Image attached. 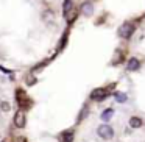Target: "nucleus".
<instances>
[{
  "instance_id": "1",
  "label": "nucleus",
  "mask_w": 145,
  "mask_h": 142,
  "mask_svg": "<svg viewBox=\"0 0 145 142\" xmlns=\"http://www.w3.org/2000/svg\"><path fill=\"white\" fill-rule=\"evenodd\" d=\"M97 134L100 136L101 139H112L114 137V130H112V126H109V125H106V123H103V125H100L97 128Z\"/></svg>"
},
{
  "instance_id": "2",
  "label": "nucleus",
  "mask_w": 145,
  "mask_h": 142,
  "mask_svg": "<svg viewBox=\"0 0 145 142\" xmlns=\"http://www.w3.org/2000/svg\"><path fill=\"white\" fill-rule=\"evenodd\" d=\"M134 33V24H131V22H125L123 25H120V28H119V36L120 38H123V39H128L129 36Z\"/></svg>"
},
{
  "instance_id": "3",
  "label": "nucleus",
  "mask_w": 145,
  "mask_h": 142,
  "mask_svg": "<svg viewBox=\"0 0 145 142\" xmlns=\"http://www.w3.org/2000/svg\"><path fill=\"white\" fill-rule=\"evenodd\" d=\"M14 125L17 128H24L25 126V114H24V111H17L16 113V116H14Z\"/></svg>"
},
{
  "instance_id": "4",
  "label": "nucleus",
  "mask_w": 145,
  "mask_h": 142,
  "mask_svg": "<svg viewBox=\"0 0 145 142\" xmlns=\"http://www.w3.org/2000/svg\"><path fill=\"white\" fill-rule=\"evenodd\" d=\"M142 125H144V122H142V119H140V117H137V116H133V117H129V126H131L133 130H137V128H140Z\"/></svg>"
},
{
  "instance_id": "5",
  "label": "nucleus",
  "mask_w": 145,
  "mask_h": 142,
  "mask_svg": "<svg viewBox=\"0 0 145 142\" xmlns=\"http://www.w3.org/2000/svg\"><path fill=\"white\" fill-rule=\"evenodd\" d=\"M139 67H140V63H139L137 58H129L128 64H126V69L131 70V72H134V70H137Z\"/></svg>"
},
{
  "instance_id": "6",
  "label": "nucleus",
  "mask_w": 145,
  "mask_h": 142,
  "mask_svg": "<svg viewBox=\"0 0 145 142\" xmlns=\"http://www.w3.org/2000/svg\"><path fill=\"white\" fill-rule=\"evenodd\" d=\"M81 13L84 14L86 17L92 16V13H94V7H92V3H89V2L83 3V5H81Z\"/></svg>"
},
{
  "instance_id": "7",
  "label": "nucleus",
  "mask_w": 145,
  "mask_h": 142,
  "mask_svg": "<svg viewBox=\"0 0 145 142\" xmlns=\"http://www.w3.org/2000/svg\"><path fill=\"white\" fill-rule=\"evenodd\" d=\"M105 97H106L105 89H95V91H92V94H91L92 100H101V98H105Z\"/></svg>"
},
{
  "instance_id": "8",
  "label": "nucleus",
  "mask_w": 145,
  "mask_h": 142,
  "mask_svg": "<svg viewBox=\"0 0 145 142\" xmlns=\"http://www.w3.org/2000/svg\"><path fill=\"white\" fill-rule=\"evenodd\" d=\"M112 116H114V109L108 108V109H105L103 113H101V117H100V119L103 120V122H109V120L112 119Z\"/></svg>"
},
{
  "instance_id": "9",
  "label": "nucleus",
  "mask_w": 145,
  "mask_h": 142,
  "mask_svg": "<svg viewBox=\"0 0 145 142\" xmlns=\"http://www.w3.org/2000/svg\"><path fill=\"white\" fill-rule=\"evenodd\" d=\"M126 94L125 92H116V100L119 101V103H123V101H126Z\"/></svg>"
},
{
  "instance_id": "10",
  "label": "nucleus",
  "mask_w": 145,
  "mask_h": 142,
  "mask_svg": "<svg viewBox=\"0 0 145 142\" xmlns=\"http://www.w3.org/2000/svg\"><path fill=\"white\" fill-rule=\"evenodd\" d=\"M63 8H64V16H66V14L69 13L70 10H72V0H64Z\"/></svg>"
},
{
  "instance_id": "11",
  "label": "nucleus",
  "mask_w": 145,
  "mask_h": 142,
  "mask_svg": "<svg viewBox=\"0 0 145 142\" xmlns=\"http://www.w3.org/2000/svg\"><path fill=\"white\" fill-rule=\"evenodd\" d=\"M0 108H2V111H10V103H8V101H2V103H0Z\"/></svg>"
},
{
  "instance_id": "12",
  "label": "nucleus",
  "mask_w": 145,
  "mask_h": 142,
  "mask_svg": "<svg viewBox=\"0 0 145 142\" xmlns=\"http://www.w3.org/2000/svg\"><path fill=\"white\" fill-rule=\"evenodd\" d=\"M72 137H73L72 133H69V134H64V139H66V142H70V141H72Z\"/></svg>"
}]
</instances>
